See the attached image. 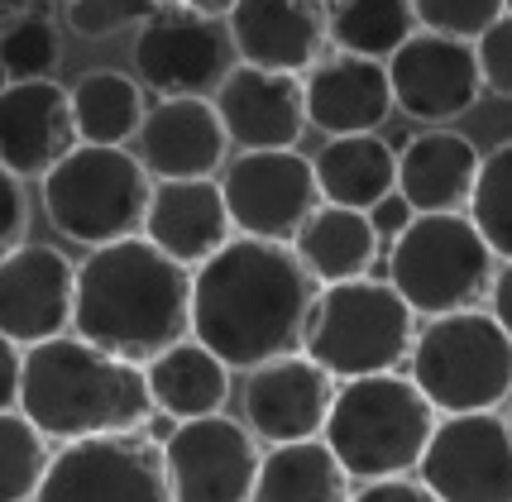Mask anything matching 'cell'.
Wrapping results in <instances>:
<instances>
[{
  "mask_svg": "<svg viewBox=\"0 0 512 502\" xmlns=\"http://www.w3.org/2000/svg\"><path fill=\"white\" fill-rule=\"evenodd\" d=\"M316 278L288 240L230 235L192 268V335L230 369H254L283 350H302Z\"/></svg>",
  "mask_w": 512,
  "mask_h": 502,
  "instance_id": "1",
  "label": "cell"
},
{
  "mask_svg": "<svg viewBox=\"0 0 512 502\" xmlns=\"http://www.w3.org/2000/svg\"><path fill=\"white\" fill-rule=\"evenodd\" d=\"M72 330L101 350L144 364L192 330V268L139 230L96 244L77 263Z\"/></svg>",
  "mask_w": 512,
  "mask_h": 502,
  "instance_id": "2",
  "label": "cell"
},
{
  "mask_svg": "<svg viewBox=\"0 0 512 502\" xmlns=\"http://www.w3.org/2000/svg\"><path fill=\"white\" fill-rule=\"evenodd\" d=\"M20 412L44 431L48 440H77L96 431H134L149 426L154 397L144 364L125 354L72 335H48L24 345L20 369Z\"/></svg>",
  "mask_w": 512,
  "mask_h": 502,
  "instance_id": "3",
  "label": "cell"
},
{
  "mask_svg": "<svg viewBox=\"0 0 512 502\" xmlns=\"http://www.w3.org/2000/svg\"><path fill=\"white\" fill-rule=\"evenodd\" d=\"M436 416L441 412L426 402L412 373H359V378L335 383L321 436L345 464L350 483L383 479V474H417V459L431 440Z\"/></svg>",
  "mask_w": 512,
  "mask_h": 502,
  "instance_id": "4",
  "label": "cell"
},
{
  "mask_svg": "<svg viewBox=\"0 0 512 502\" xmlns=\"http://www.w3.org/2000/svg\"><path fill=\"white\" fill-rule=\"evenodd\" d=\"M417 335V311L402 302V292L388 278H345L321 283L302 326V350L321 369L340 378L398 369Z\"/></svg>",
  "mask_w": 512,
  "mask_h": 502,
  "instance_id": "5",
  "label": "cell"
},
{
  "mask_svg": "<svg viewBox=\"0 0 512 502\" xmlns=\"http://www.w3.org/2000/svg\"><path fill=\"white\" fill-rule=\"evenodd\" d=\"M407 373L436 412H493L512 397V335L489 306L426 316L412 335Z\"/></svg>",
  "mask_w": 512,
  "mask_h": 502,
  "instance_id": "6",
  "label": "cell"
},
{
  "mask_svg": "<svg viewBox=\"0 0 512 502\" xmlns=\"http://www.w3.org/2000/svg\"><path fill=\"white\" fill-rule=\"evenodd\" d=\"M149 187L154 177L125 144H82V139L39 177L48 225L82 249L134 235L149 206Z\"/></svg>",
  "mask_w": 512,
  "mask_h": 502,
  "instance_id": "7",
  "label": "cell"
},
{
  "mask_svg": "<svg viewBox=\"0 0 512 502\" xmlns=\"http://www.w3.org/2000/svg\"><path fill=\"white\" fill-rule=\"evenodd\" d=\"M498 254L469 211H417L388 240V283L417 316L460 311L484 297Z\"/></svg>",
  "mask_w": 512,
  "mask_h": 502,
  "instance_id": "8",
  "label": "cell"
},
{
  "mask_svg": "<svg viewBox=\"0 0 512 502\" xmlns=\"http://www.w3.org/2000/svg\"><path fill=\"white\" fill-rule=\"evenodd\" d=\"M168 469L163 445L134 431H96V436L63 440L58 455H48L39 479V502H163Z\"/></svg>",
  "mask_w": 512,
  "mask_h": 502,
  "instance_id": "9",
  "label": "cell"
},
{
  "mask_svg": "<svg viewBox=\"0 0 512 502\" xmlns=\"http://www.w3.org/2000/svg\"><path fill=\"white\" fill-rule=\"evenodd\" d=\"M417 474L436 502H512V426L493 412H441Z\"/></svg>",
  "mask_w": 512,
  "mask_h": 502,
  "instance_id": "10",
  "label": "cell"
},
{
  "mask_svg": "<svg viewBox=\"0 0 512 502\" xmlns=\"http://www.w3.org/2000/svg\"><path fill=\"white\" fill-rule=\"evenodd\" d=\"M130 67L154 96H211L235 67V48L225 20L187 5H158L134 34Z\"/></svg>",
  "mask_w": 512,
  "mask_h": 502,
  "instance_id": "11",
  "label": "cell"
},
{
  "mask_svg": "<svg viewBox=\"0 0 512 502\" xmlns=\"http://www.w3.org/2000/svg\"><path fill=\"white\" fill-rule=\"evenodd\" d=\"M259 436L225 412L182 416L163 440L168 498L178 502H245L259 474Z\"/></svg>",
  "mask_w": 512,
  "mask_h": 502,
  "instance_id": "12",
  "label": "cell"
},
{
  "mask_svg": "<svg viewBox=\"0 0 512 502\" xmlns=\"http://www.w3.org/2000/svg\"><path fill=\"white\" fill-rule=\"evenodd\" d=\"M225 211L240 235L292 240L297 225L316 211V168L307 153L292 149H240L221 173Z\"/></svg>",
  "mask_w": 512,
  "mask_h": 502,
  "instance_id": "13",
  "label": "cell"
},
{
  "mask_svg": "<svg viewBox=\"0 0 512 502\" xmlns=\"http://www.w3.org/2000/svg\"><path fill=\"white\" fill-rule=\"evenodd\" d=\"M388 82H393V106L417 125H450L484 96L474 44L431 29H412L388 53Z\"/></svg>",
  "mask_w": 512,
  "mask_h": 502,
  "instance_id": "14",
  "label": "cell"
},
{
  "mask_svg": "<svg viewBox=\"0 0 512 502\" xmlns=\"http://www.w3.org/2000/svg\"><path fill=\"white\" fill-rule=\"evenodd\" d=\"M245 426L264 445L278 440H302V436H321L326 412H331L335 397V378L316 364L307 350H283L245 369Z\"/></svg>",
  "mask_w": 512,
  "mask_h": 502,
  "instance_id": "15",
  "label": "cell"
},
{
  "mask_svg": "<svg viewBox=\"0 0 512 502\" xmlns=\"http://www.w3.org/2000/svg\"><path fill=\"white\" fill-rule=\"evenodd\" d=\"M72 292L77 263L53 244L20 240L0 254V335L15 345H34L72 330Z\"/></svg>",
  "mask_w": 512,
  "mask_h": 502,
  "instance_id": "16",
  "label": "cell"
},
{
  "mask_svg": "<svg viewBox=\"0 0 512 502\" xmlns=\"http://www.w3.org/2000/svg\"><path fill=\"white\" fill-rule=\"evenodd\" d=\"M211 101H216L230 149H292L307 130V101H302L297 72L235 63Z\"/></svg>",
  "mask_w": 512,
  "mask_h": 502,
  "instance_id": "17",
  "label": "cell"
},
{
  "mask_svg": "<svg viewBox=\"0 0 512 502\" xmlns=\"http://www.w3.org/2000/svg\"><path fill=\"white\" fill-rule=\"evenodd\" d=\"M225 149L230 139L211 96H158L134 130V158L149 177H216Z\"/></svg>",
  "mask_w": 512,
  "mask_h": 502,
  "instance_id": "18",
  "label": "cell"
},
{
  "mask_svg": "<svg viewBox=\"0 0 512 502\" xmlns=\"http://www.w3.org/2000/svg\"><path fill=\"white\" fill-rule=\"evenodd\" d=\"M72 144V96L53 77H10L0 87V163L20 182L44 177Z\"/></svg>",
  "mask_w": 512,
  "mask_h": 502,
  "instance_id": "19",
  "label": "cell"
},
{
  "mask_svg": "<svg viewBox=\"0 0 512 502\" xmlns=\"http://www.w3.org/2000/svg\"><path fill=\"white\" fill-rule=\"evenodd\" d=\"M225 34L240 63L307 72L331 44L326 0H235L225 10Z\"/></svg>",
  "mask_w": 512,
  "mask_h": 502,
  "instance_id": "20",
  "label": "cell"
},
{
  "mask_svg": "<svg viewBox=\"0 0 512 502\" xmlns=\"http://www.w3.org/2000/svg\"><path fill=\"white\" fill-rule=\"evenodd\" d=\"M139 235L154 240L178 263L197 268L206 254H216L235 235L221 182L216 177H154Z\"/></svg>",
  "mask_w": 512,
  "mask_h": 502,
  "instance_id": "21",
  "label": "cell"
},
{
  "mask_svg": "<svg viewBox=\"0 0 512 502\" xmlns=\"http://www.w3.org/2000/svg\"><path fill=\"white\" fill-rule=\"evenodd\" d=\"M302 101H307V125L321 134H364L379 130L393 115V82H388V63L379 58H359V53H340L316 58L302 82Z\"/></svg>",
  "mask_w": 512,
  "mask_h": 502,
  "instance_id": "22",
  "label": "cell"
},
{
  "mask_svg": "<svg viewBox=\"0 0 512 502\" xmlns=\"http://www.w3.org/2000/svg\"><path fill=\"white\" fill-rule=\"evenodd\" d=\"M479 158L484 153L460 130L426 125L398 149V192L412 201V211H465Z\"/></svg>",
  "mask_w": 512,
  "mask_h": 502,
  "instance_id": "23",
  "label": "cell"
},
{
  "mask_svg": "<svg viewBox=\"0 0 512 502\" xmlns=\"http://www.w3.org/2000/svg\"><path fill=\"white\" fill-rule=\"evenodd\" d=\"M230 373L235 369L211 345H201L192 330L144 359L154 412L173 416V421L201 416V412H225V402H230Z\"/></svg>",
  "mask_w": 512,
  "mask_h": 502,
  "instance_id": "24",
  "label": "cell"
},
{
  "mask_svg": "<svg viewBox=\"0 0 512 502\" xmlns=\"http://www.w3.org/2000/svg\"><path fill=\"white\" fill-rule=\"evenodd\" d=\"M379 230H374V220L369 211H359V206H335V201H316V211L302 225H297V235H292V249H297V259L302 268L321 283H345V278H364L374 259H379Z\"/></svg>",
  "mask_w": 512,
  "mask_h": 502,
  "instance_id": "25",
  "label": "cell"
},
{
  "mask_svg": "<svg viewBox=\"0 0 512 502\" xmlns=\"http://www.w3.org/2000/svg\"><path fill=\"white\" fill-rule=\"evenodd\" d=\"M316 192L335 206H359L369 211L379 197L398 187V149L379 130L364 134H326V144L312 158Z\"/></svg>",
  "mask_w": 512,
  "mask_h": 502,
  "instance_id": "26",
  "label": "cell"
},
{
  "mask_svg": "<svg viewBox=\"0 0 512 502\" xmlns=\"http://www.w3.org/2000/svg\"><path fill=\"white\" fill-rule=\"evenodd\" d=\"M350 474L326 445V436L278 440L259 455L254 493L259 502H345L350 498Z\"/></svg>",
  "mask_w": 512,
  "mask_h": 502,
  "instance_id": "27",
  "label": "cell"
},
{
  "mask_svg": "<svg viewBox=\"0 0 512 502\" xmlns=\"http://www.w3.org/2000/svg\"><path fill=\"white\" fill-rule=\"evenodd\" d=\"M67 96H72V125H77L82 144H130L144 110H149L139 77L115 72V67L82 72V82Z\"/></svg>",
  "mask_w": 512,
  "mask_h": 502,
  "instance_id": "28",
  "label": "cell"
},
{
  "mask_svg": "<svg viewBox=\"0 0 512 502\" xmlns=\"http://www.w3.org/2000/svg\"><path fill=\"white\" fill-rule=\"evenodd\" d=\"M412 29H417L412 0H340V5H326V34L340 53L388 63V53Z\"/></svg>",
  "mask_w": 512,
  "mask_h": 502,
  "instance_id": "29",
  "label": "cell"
},
{
  "mask_svg": "<svg viewBox=\"0 0 512 502\" xmlns=\"http://www.w3.org/2000/svg\"><path fill=\"white\" fill-rule=\"evenodd\" d=\"M48 469V436L20 412H0V502L39 498V479Z\"/></svg>",
  "mask_w": 512,
  "mask_h": 502,
  "instance_id": "30",
  "label": "cell"
},
{
  "mask_svg": "<svg viewBox=\"0 0 512 502\" xmlns=\"http://www.w3.org/2000/svg\"><path fill=\"white\" fill-rule=\"evenodd\" d=\"M469 220L489 240L498 259H512V139L479 158V177L469 192Z\"/></svg>",
  "mask_w": 512,
  "mask_h": 502,
  "instance_id": "31",
  "label": "cell"
},
{
  "mask_svg": "<svg viewBox=\"0 0 512 502\" xmlns=\"http://www.w3.org/2000/svg\"><path fill=\"white\" fill-rule=\"evenodd\" d=\"M63 58L58 24L39 10H15V20L0 24V67L10 77H53Z\"/></svg>",
  "mask_w": 512,
  "mask_h": 502,
  "instance_id": "32",
  "label": "cell"
},
{
  "mask_svg": "<svg viewBox=\"0 0 512 502\" xmlns=\"http://www.w3.org/2000/svg\"><path fill=\"white\" fill-rule=\"evenodd\" d=\"M158 10V0H67V29L77 39H115L139 29Z\"/></svg>",
  "mask_w": 512,
  "mask_h": 502,
  "instance_id": "33",
  "label": "cell"
},
{
  "mask_svg": "<svg viewBox=\"0 0 512 502\" xmlns=\"http://www.w3.org/2000/svg\"><path fill=\"white\" fill-rule=\"evenodd\" d=\"M412 15H417V29L455 34V39L474 44L503 15V0H412Z\"/></svg>",
  "mask_w": 512,
  "mask_h": 502,
  "instance_id": "34",
  "label": "cell"
},
{
  "mask_svg": "<svg viewBox=\"0 0 512 502\" xmlns=\"http://www.w3.org/2000/svg\"><path fill=\"white\" fill-rule=\"evenodd\" d=\"M474 58H479V77H484V91L512 101V15L503 10L498 20L474 39Z\"/></svg>",
  "mask_w": 512,
  "mask_h": 502,
  "instance_id": "35",
  "label": "cell"
},
{
  "mask_svg": "<svg viewBox=\"0 0 512 502\" xmlns=\"http://www.w3.org/2000/svg\"><path fill=\"white\" fill-rule=\"evenodd\" d=\"M350 502H436L422 474H383V479H364L350 488Z\"/></svg>",
  "mask_w": 512,
  "mask_h": 502,
  "instance_id": "36",
  "label": "cell"
},
{
  "mask_svg": "<svg viewBox=\"0 0 512 502\" xmlns=\"http://www.w3.org/2000/svg\"><path fill=\"white\" fill-rule=\"evenodd\" d=\"M24 230H29V201H24V187H20V177L0 163V254L15 249V244L24 240Z\"/></svg>",
  "mask_w": 512,
  "mask_h": 502,
  "instance_id": "37",
  "label": "cell"
},
{
  "mask_svg": "<svg viewBox=\"0 0 512 502\" xmlns=\"http://www.w3.org/2000/svg\"><path fill=\"white\" fill-rule=\"evenodd\" d=\"M20 369H24V345L0 335V412L20 407Z\"/></svg>",
  "mask_w": 512,
  "mask_h": 502,
  "instance_id": "38",
  "label": "cell"
},
{
  "mask_svg": "<svg viewBox=\"0 0 512 502\" xmlns=\"http://www.w3.org/2000/svg\"><path fill=\"white\" fill-rule=\"evenodd\" d=\"M412 216H417V211H412V201L402 197L398 187H393L388 197H379L374 206H369V220H374V230H379V235H388V240H393V235H398V230H402V225H407Z\"/></svg>",
  "mask_w": 512,
  "mask_h": 502,
  "instance_id": "39",
  "label": "cell"
},
{
  "mask_svg": "<svg viewBox=\"0 0 512 502\" xmlns=\"http://www.w3.org/2000/svg\"><path fill=\"white\" fill-rule=\"evenodd\" d=\"M484 297H489V311L493 321L512 335V259H503V268H493L489 287H484Z\"/></svg>",
  "mask_w": 512,
  "mask_h": 502,
  "instance_id": "40",
  "label": "cell"
},
{
  "mask_svg": "<svg viewBox=\"0 0 512 502\" xmlns=\"http://www.w3.org/2000/svg\"><path fill=\"white\" fill-rule=\"evenodd\" d=\"M178 5H187V10H201V15H216V20H225V10H230L235 0H178Z\"/></svg>",
  "mask_w": 512,
  "mask_h": 502,
  "instance_id": "41",
  "label": "cell"
},
{
  "mask_svg": "<svg viewBox=\"0 0 512 502\" xmlns=\"http://www.w3.org/2000/svg\"><path fill=\"white\" fill-rule=\"evenodd\" d=\"M24 5H29V0H0V15H5V10H24Z\"/></svg>",
  "mask_w": 512,
  "mask_h": 502,
  "instance_id": "42",
  "label": "cell"
},
{
  "mask_svg": "<svg viewBox=\"0 0 512 502\" xmlns=\"http://www.w3.org/2000/svg\"><path fill=\"white\" fill-rule=\"evenodd\" d=\"M5 82H10V72H5V67H0V87H5Z\"/></svg>",
  "mask_w": 512,
  "mask_h": 502,
  "instance_id": "43",
  "label": "cell"
},
{
  "mask_svg": "<svg viewBox=\"0 0 512 502\" xmlns=\"http://www.w3.org/2000/svg\"><path fill=\"white\" fill-rule=\"evenodd\" d=\"M503 407H508V426H512V397H508V402H503Z\"/></svg>",
  "mask_w": 512,
  "mask_h": 502,
  "instance_id": "44",
  "label": "cell"
},
{
  "mask_svg": "<svg viewBox=\"0 0 512 502\" xmlns=\"http://www.w3.org/2000/svg\"><path fill=\"white\" fill-rule=\"evenodd\" d=\"M503 10H508V15H512V0H503Z\"/></svg>",
  "mask_w": 512,
  "mask_h": 502,
  "instance_id": "45",
  "label": "cell"
},
{
  "mask_svg": "<svg viewBox=\"0 0 512 502\" xmlns=\"http://www.w3.org/2000/svg\"><path fill=\"white\" fill-rule=\"evenodd\" d=\"M326 5H340V0H326Z\"/></svg>",
  "mask_w": 512,
  "mask_h": 502,
  "instance_id": "46",
  "label": "cell"
}]
</instances>
